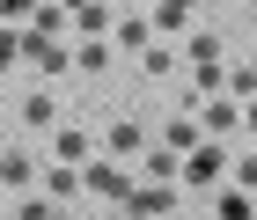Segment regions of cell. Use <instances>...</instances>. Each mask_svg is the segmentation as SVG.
<instances>
[{
	"label": "cell",
	"instance_id": "cell-1",
	"mask_svg": "<svg viewBox=\"0 0 257 220\" xmlns=\"http://www.w3.org/2000/svg\"><path fill=\"white\" fill-rule=\"evenodd\" d=\"M228 161H235L228 140H198L191 154L177 161V183H220V176H228Z\"/></svg>",
	"mask_w": 257,
	"mask_h": 220
},
{
	"label": "cell",
	"instance_id": "cell-2",
	"mask_svg": "<svg viewBox=\"0 0 257 220\" xmlns=\"http://www.w3.org/2000/svg\"><path fill=\"white\" fill-rule=\"evenodd\" d=\"M22 59L37 66L44 81H66V66H74V44H59V37H44V30H22Z\"/></svg>",
	"mask_w": 257,
	"mask_h": 220
},
{
	"label": "cell",
	"instance_id": "cell-3",
	"mask_svg": "<svg viewBox=\"0 0 257 220\" xmlns=\"http://www.w3.org/2000/svg\"><path fill=\"white\" fill-rule=\"evenodd\" d=\"M81 183H88V191H96V198H110V205H125L133 198V169H125V161H81Z\"/></svg>",
	"mask_w": 257,
	"mask_h": 220
},
{
	"label": "cell",
	"instance_id": "cell-4",
	"mask_svg": "<svg viewBox=\"0 0 257 220\" xmlns=\"http://www.w3.org/2000/svg\"><path fill=\"white\" fill-rule=\"evenodd\" d=\"M191 118H198V132H206V140H228V132H242V103L220 88V96H206V103H198Z\"/></svg>",
	"mask_w": 257,
	"mask_h": 220
},
{
	"label": "cell",
	"instance_id": "cell-5",
	"mask_svg": "<svg viewBox=\"0 0 257 220\" xmlns=\"http://www.w3.org/2000/svg\"><path fill=\"white\" fill-rule=\"evenodd\" d=\"M147 147H155V140H147L140 118H110V132H103V154H110V161H140Z\"/></svg>",
	"mask_w": 257,
	"mask_h": 220
},
{
	"label": "cell",
	"instance_id": "cell-6",
	"mask_svg": "<svg viewBox=\"0 0 257 220\" xmlns=\"http://www.w3.org/2000/svg\"><path fill=\"white\" fill-rule=\"evenodd\" d=\"M162 213H169V183H133L125 220H162Z\"/></svg>",
	"mask_w": 257,
	"mask_h": 220
},
{
	"label": "cell",
	"instance_id": "cell-7",
	"mask_svg": "<svg viewBox=\"0 0 257 220\" xmlns=\"http://www.w3.org/2000/svg\"><path fill=\"white\" fill-rule=\"evenodd\" d=\"M198 140H206V132H198V125H191V110H169V125H162V147H169V154L184 161V154H191Z\"/></svg>",
	"mask_w": 257,
	"mask_h": 220
},
{
	"label": "cell",
	"instance_id": "cell-8",
	"mask_svg": "<svg viewBox=\"0 0 257 220\" xmlns=\"http://www.w3.org/2000/svg\"><path fill=\"white\" fill-rule=\"evenodd\" d=\"M66 22H74L81 37H103V30H110V0H74V8H66Z\"/></svg>",
	"mask_w": 257,
	"mask_h": 220
},
{
	"label": "cell",
	"instance_id": "cell-9",
	"mask_svg": "<svg viewBox=\"0 0 257 220\" xmlns=\"http://www.w3.org/2000/svg\"><path fill=\"white\" fill-rule=\"evenodd\" d=\"M213 220H257V191H242V183H228L213 198Z\"/></svg>",
	"mask_w": 257,
	"mask_h": 220
},
{
	"label": "cell",
	"instance_id": "cell-10",
	"mask_svg": "<svg viewBox=\"0 0 257 220\" xmlns=\"http://www.w3.org/2000/svg\"><path fill=\"white\" fill-rule=\"evenodd\" d=\"M74 191H81V169H74V161H52V169H44V198H52V205H66Z\"/></svg>",
	"mask_w": 257,
	"mask_h": 220
},
{
	"label": "cell",
	"instance_id": "cell-11",
	"mask_svg": "<svg viewBox=\"0 0 257 220\" xmlns=\"http://www.w3.org/2000/svg\"><path fill=\"white\" fill-rule=\"evenodd\" d=\"M191 8H198V0H155V15H147V22H155L162 37H177L184 22H191Z\"/></svg>",
	"mask_w": 257,
	"mask_h": 220
},
{
	"label": "cell",
	"instance_id": "cell-12",
	"mask_svg": "<svg viewBox=\"0 0 257 220\" xmlns=\"http://www.w3.org/2000/svg\"><path fill=\"white\" fill-rule=\"evenodd\" d=\"M140 176H147V183H177V154H169V147H147V154H140Z\"/></svg>",
	"mask_w": 257,
	"mask_h": 220
},
{
	"label": "cell",
	"instance_id": "cell-13",
	"mask_svg": "<svg viewBox=\"0 0 257 220\" xmlns=\"http://www.w3.org/2000/svg\"><path fill=\"white\" fill-rule=\"evenodd\" d=\"M155 44V22L147 15H118V52H147Z\"/></svg>",
	"mask_w": 257,
	"mask_h": 220
},
{
	"label": "cell",
	"instance_id": "cell-14",
	"mask_svg": "<svg viewBox=\"0 0 257 220\" xmlns=\"http://www.w3.org/2000/svg\"><path fill=\"white\" fill-rule=\"evenodd\" d=\"M22 125H59V96H52V88H37V96L22 103Z\"/></svg>",
	"mask_w": 257,
	"mask_h": 220
},
{
	"label": "cell",
	"instance_id": "cell-15",
	"mask_svg": "<svg viewBox=\"0 0 257 220\" xmlns=\"http://www.w3.org/2000/svg\"><path fill=\"white\" fill-rule=\"evenodd\" d=\"M74 66H81V74H103V66H110V44H103V37H81L74 44Z\"/></svg>",
	"mask_w": 257,
	"mask_h": 220
},
{
	"label": "cell",
	"instance_id": "cell-16",
	"mask_svg": "<svg viewBox=\"0 0 257 220\" xmlns=\"http://www.w3.org/2000/svg\"><path fill=\"white\" fill-rule=\"evenodd\" d=\"M0 183H8V191H22V183H30V154L0 147Z\"/></svg>",
	"mask_w": 257,
	"mask_h": 220
},
{
	"label": "cell",
	"instance_id": "cell-17",
	"mask_svg": "<svg viewBox=\"0 0 257 220\" xmlns=\"http://www.w3.org/2000/svg\"><path fill=\"white\" fill-rule=\"evenodd\" d=\"M184 66H228L220 59V37H191L184 44Z\"/></svg>",
	"mask_w": 257,
	"mask_h": 220
},
{
	"label": "cell",
	"instance_id": "cell-18",
	"mask_svg": "<svg viewBox=\"0 0 257 220\" xmlns=\"http://www.w3.org/2000/svg\"><path fill=\"white\" fill-rule=\"evenodd\" d=\"M59 161H88V132H81V125H59Z\"/></svg>",
	"mask_w": 257,
	"mask_h": 220
},
{
	"label": "cell",
	"instance_id": "cell-19",
	"mask_svg": "<svg viewBox=\"0 0 257 220\" xmlns=\"http://www.w3.org/2000/svg\"><path fill=\"white\" fill-rule=\"evenodd\" d=\"M140 66H147V74H155V81H162V74H177V66H184V59H177V52H169V44H147V52H140Z\"/></svg>",
	"mask_w": 257,
	"mask_h": 220
},
{
	"label": "cell",
	"instance_id": "cell-20",
	"mask_svg": "<svg viewBox=\"0 0 257 220\" xmlns=\"http://www.w3.org/2000/svg\"><path fill=\"white\" fill-rule=\"evenodd\" d=\"M228 96H235V103H257V66H228Z\"/></svg>",
	"mask_w": 257,
	"mask_h": 220
},
{
	"label": "cell",
	"instance_id": "cell-21",
	"mask_svg": "<svg viewBox=\"0 0 257 220\" xmlns=\"http://www.w3.org/2000/svg\"><path fill=\"white\" fill-rule=\"evenodd\" d=\"M22 66V30H0V74H15Z\"/></svg>",
	"mask_w": 257,
	"mask_h": 220
},
{
	"label": "cell",
	"instance_id": "cell-22",
	"mask_svg": "<svg viewBox=\"0 0 257 220\" xmlns=\"http://www.w3.org/2000/svg\"><path fill=\"white\" fill-rule=\"evenodd\" d=\"M37 15V0H0V22H8V30H15V22H30Z\"/></svg>",
	"mask_w": 257,
	"mask_h": 220
},
{
	"label": "cell",
	"instance_id": "cell-23",
	"mask_svg": "<svg viewBox=\"0 0 257 220\" xmlns=\"http://www.w3.org/2000/svg\"><path fill=\"white\" fill-rule=\"evenodd\" d=\"M44 213H52V198H30V205H22L15 220H44Z\"/></svg>",
	"mask_w": 257,
	"mask_h": 220
},
{
	"label": "cell",
	"instance_id": "cell-24",
	"mask_svg": "<svg viewBox=\"0 0 257 220\" xmlns=\"http://www.w3.org/2000/svg\"><path fill=\"white\" fill-rule=\"evenodd\" d=\"M242 125H250V132H257V103H242Z\"/></svg>",
	"mask_w": 257,
	"mask_h": 220
},
{
	"label": "cell",
	"instance_id": "cell-25",
	"mask_svg": "<svg viewBox=\"0 0 257 220\" xmlns=\"http://www.w3.org/2000/svg\"><path fill=\"white\" fill-rule=\"evenodd\" d=\"M44 220H74V213H66V205H52V213H44Z\"/></svg>",
	"mask_w": 257,
	"mask_h": 220
},
{
	"label": "cell",
	"instance_id": "cell-26",
	"mask_svg": "<svg viewBox=\"0 0 257 220\" xmlns=\"http://www.w3.org/2000/svg\"><path fill=\"white\" fill-rule=\"evenodd\" d=\"M162 220H177V213H162Z\"/></svg>",
	"mask_w": 257,
	"mask_h": 220
},
{
	"label": "cell",
	"instance_id": "cell-27",
	"mask_svg": "<svg viewBox=\"0 0 257 220\" xmlns=\"http://www.w3.org/2000/svg\"><path fill=\"white\" fill-rule=\"evenodd\" d=\"M250 8H257V0H250Z\"/></svg>",
	"mask_w": 257,
	"mask_h": 220
}]
</instances>
